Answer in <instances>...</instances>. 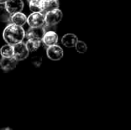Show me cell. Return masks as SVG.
<instances>
[{
  "mask_svg": "<svg viewBox=\"0 0 131 130\" xmlns=\"http://www.w3.org/2000/svg\"><path fill=\"white\" fill-rule=\"evenodd\" d=\"M2 37L6 44L13 46L23 41L25 37V31L21 26L10 23L4 29Z\"/></svg>",
  "mask_w": 131,
  "mask_h": 130,
  "instance_id": "cell-1",
  "label": "cell"
},
{
  "mask_svg": "<svg viewBox=\"0 0 131 130\" xmlns=\"http://www.w3.org/2000/svg\"><path fill=\"white\" fill-rule=\"evenodd\" d=\"M44 15L45 21V24L51 26H55L56 25H58L61 21L63 17L62 11L58 8L49 10L46 11Z\"/></svg>",
  "mask_w": 131,
  "mask_h": 130,
  "instance_id": "cell-2",
  "label": "cell"
},
{
  "mask_svg": "<svg viewBox=\"0 0 131 130\" xmlns=\"http://www.w3.org/2000/svg\"><path fill=\"white\" fill-rule=\"evenodd\" d=\"M29 54V51L28 50L25 43L19 42L15 45H13V57L18 61H23Z\"/></svg>",
  "mask_w": 131,
  "mask_h": 130,
  "instance_id": "cell-3",
  "label": "cell"
},
{
  "mask_svg": "<svg viewBox=\"0 0 131 130\" xmlns=\"http://www.w3.org/2000/svg\"><path fill=\"white\" fill-rule=\"evenodd\" d=\"M28 25L30 27H41L43 26L45 23V15L41 12H32L27 18Z\"/></svg>",
  "mask_w": 131,
  "mask_h": 130,
  "instance_id": "cell-4",
  "label": "cell"
},
{
  "mask_svg": "<svg viewBox=\"0 0 131 130\" xmlns=\"http://www.w3.org/2000/svg\"><path fill=\"white\" fill-rule=\"evenodd\" d=\"M46 54L49 59L52 61H59L64 56V51L60 46L54 44L48 47Z\"/></svg>",
  "mask_w": 131,
  "mask_h": 130,
  "instance_id": "cell-5",
  "label": "cell"
},
{
  "mask_svg": "<svg viewBox=\"0 0 131 130\" xmlns=\"http://www.w3.org/2000/svg\"><path fill=\"white\" fill-rule=\"evenodd\" d=\"M4 5L6 10L11 15L21 11L24 8V2L22 0H7Z\"/></svg>",
  "mask_w": 131,
  "mask_h": 130,
  "instance_id": "cell-6",
  "label": "cell"
},
{
  "mask_svg": "<svg viewBox=\"0 0 131 130\" xmlns=\"http://www.w3.org/2000/svg\"><path fill=\"white\" fill-rule=\"evenodd\" d=\"M58 41V35L54 31H47L45 32L41 42L47 47L57 44Z\"/></svg>",
  "mask_w": 131,
  "mask_h": 130,
  "instance_id": "cell-7",
  "label": "cell"
},
{
  "mask_svg": "<svg viewBox=\"0 0 131 130\" xmlns=\"http://www.w3.org/2000/svg\"><path fill=\"white\" fill-rule=\"evenodd\" d=\"M18 61L14 57H2L0 60L1 69L5 72H8L15 69L17 66Z\"/></svg>",
  "mask_w": 131,
  "mask_h": 130,
  "instance_id": "cell-8",
  "label": "cell"
},
{
  "mask_svg": "<svg viewBox=\"0 0 131 130\" xmlns=\"http://www.w3.org/2000/svg\"><path fill=\"white\" fill-rule=\"evenodd\" d=\"M45 31L43 28V26L41 27H30V28L28 30L27 33L25 34L27 38H34V39H38L41 40L42 37L45 34Z\"/></svg>",
  "mask_w": 131,
  "mask_h": 130,
  "instance_id": "cell-9",
  "label": "cell"
},
{
  "mask_svg": "<svg viewBox=\"0 0 131 130\" xmlns=\"http://www.w3.org/2000/svg\"><path fill=\"white\" fill-rule=\"evenodd\" d=\"M78 37L74 34H66L61 38V43L64 46L67 48H73L75 46L78 41Z\"/></svg>",
  "mask_w": 131,
  "mask_h": 130,
  "instance_id": "cell-10",
  "label": "cell"
},
{
  "mask_svg": "<svg viewBox=\"0 0 131 130\" xmlns=\"http://www.w3.org/2000/svg\"><path fill=\"white\" fill-rule=\"evenodd\" d=\"M10 21H11V23H13L16 25H19V26L22 27L27 21V17L21 11L16 12V13L11 15Z\"/></svg>",
  "mask_w": 131,
  "mask_h": 130,
  "instance_id": "cell-11",
  "label": "cell"
},
{
  "mask_svg": "<svg viewBox=\"0 0 131 130\" xmlns=\"http://www.w3.org/2000/svg\"><path fill=\"white\" fill-rule=\"evenodd\" d=\"M26 47L29 52L36 51L41 45V40L34 39V38H28L26 43Z\"/></svg>",
  "mask_w": 131,
  "mask_h": 130,
  "instance_id": "cell-12",
  "label": "cell"
},
{
  "mask_svg": "<svg viewBox=\"0 0 131 130\" xmlns=\"http://www.w3.org/2000/svg\"><path fill=\"white\" fill-rule=\"evenodd\" d=\"M42 13L45 14L49 10L58 8L59 7V2L58 0H42Z\"/></svg>",
  "mask_w": 131,
  "mask_h": 130,
  "instance_id": "cell-13",
  "label": "cell"
},
{
  "mask_svg": "<svg viewBox=\"0 0 131 130\" xmlns=\"http://www.w3.org/2000/svg\"><path fill=\"white\" fill-rule=\"evenodd\" d=\"M31 12H41L43 9L42 0H28Z\"/></svg>",
  "mask_w": 131,
  "mask_h": 130,
  "instance_id": "cell-14",
  "label": "cell"
},
{
  "mask_svg": "<svg viewBox=\"0 0 131 130\" xmlns=\"http://www.w3.org/2000/svg\"><path fill=\"white\" fill-rule=\"evenodd\" d=\"M2 57H13V46L8 44L3 45L0 49Z\"/></svg>",
  "mask_w": 131,
  "mask_h": 130,
  "instance_id": "cell-15",
  "label": "cell"
},
{
  "mask_svg": "<svg viewBox=\"0 0 131 130\" xmlns=\"http://www.w3.org/2000/svg\"><path fill=\"white\" fill-rule=\"evenodd\" d=\"M11 18V14L6 10L5 5H0V21L7 22L9 21Z\"/></svg>",
  "mask_w": 131,
  "mask_h": 130,
  "instance_id": "cell-16",
  "label": "cell"
},
{
  "mask_svg": "<svg viewBox=\"0 0 131 130\" xmlns=\"http://www.w3.org/2000/svg\"><path fill=\"white\" fill-rule=\"evenodd\" d=\"M74 47L76 48V51L81 54L85 53L88 50V46H87L86 43L82 41H78Z\"/></svg>",
  "mask_w": 131,
  "mask_h": 130,
  "instance_id": "cell-17",
  "label": "cell"
},
{
  "mask_svg": "<svg viewBox=\"0 0 131 130\" xmlns=\"http://www.w3.org/2000/svg\"><path fill=\"white\" fill-rule=\"evenodd\" d=\"M42 62V58L41 57H38V56H36V57H34L32 58V64L36 66V67H39L41 65Z\"/></svg>",
  "mask_w": 131,
  "mask_h": 130,
  "instance_id": "cell-18",
  "label": "cell"
},
{
  "mask_svg": "<svg viewBox=\"0 0 131 130\" xmlns=\"http://www.w3.org/2000/svg\"><path fill=\"white\" fill-rule=\"evenodd\" d=\"M0 130H13L11 127H8V126H6V127H3V128H1Z\"/></svg>",
  "mask_w": 131,
  "mask_h": 130,
  "instance_id": "cell-19",
  "label": "cell"
},
{
  "mask_svg": "<svg viewBox=\"0 0 131 130\" xmlns=\"http://www.w3.org/2000/svg\"><path fill=\"white\" fill-rule=\"evenodd\" d=\"M7 0H0V5H4Z\"/></svg>",
  "mask_w": 131,
  "mask_h": 130,
  "instance_id": "cell-20",
  "label": "cell"
}]
</instances>
